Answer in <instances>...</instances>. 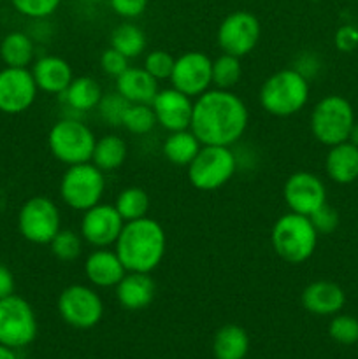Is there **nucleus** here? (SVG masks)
Returning a JSON list of instances; mask_svg holds the SVG:
<instances>
[{
  "instance_id": "obj_17",
  "label": "nucleus",
  "mask_w": 358,
  "mask_h": 359,
  "mask_svg": "<svg viewBox=\"0 0 358 359\" xmlns=\"http://www.w3.org/2000/svg\"><path fill=\"white\" fill-rule=\"evenodd\" d=\"M157 123L164 130L179 132V130H188L192 125L193 116V98L181 93L175 88H165L158 90L157 97L151 102Z\"/></svg>"
},
{
  "instance_id": "obj_24",
  "label": "nucleus",
  "mask_w": 358,
  "mask_h": 359,
  "mask_svg": "<svg viewBox=\"0 0 358 359\" xmlns=\"http://www.w3.org/2000/svg\"><path fill=\"white\" fill-rule=\"evenodd\" d=\"M102 97H104V91H102L100 84L90 76L74 77L69 88L60 95L65 109H70L77 114L95 111L100 104Z\"/></svg>"
},
{
  "instance_id": "obj_16",
  "label": "nucleus",
  "mask_w": 358,
  "mask_h": 359,
  "mask_svg": "<svg viewBox=\"0 0 358 359\" xmlns=\"http://www.w3.org/2000/svg\"><path fill=\"white\" fill-rule=\"evenodd\" d=\"M39 88L28 69L6 67L0 70V112L21 114L34 105Z\"/></svg>"
},
{
  "instance_id": "obj_18",
  "label": "nucleus",
  "mask_w": 358,
  "mask_h": 359,
  "mask_svg": "<svg viewBox=\"0 0 358 359\" xmlns=\"http://www.w3.org/2000/svg\"><path fill=\"white\" fill-rule=\"evenodd\" d=\"M300 304L314 316H336L346 305V293L332 280H314L304 287Z\"/></svg>"
},
{
  "instance_id": "obj_6",
  "label": "nucleus",
  "mask_w": 358,
  "mask_h": 359,
  "mask_svg": "<svg viewBox=\"0 0 358 359\" xmlns=\"http://www.w3.org/2000/svg\"><path fill=\"white\" fill-rule=\"evenodd\" d=\"M354 121V111L346 98L340 95H326L312 107L309 126L319 144L332 147L350 140Z\"/></svg>"
},
{
  "instance_id": "obj_40",
  "label": "nucleus",
  "mask_w": 358,
  "mask_h": 359,
  "mask_svg": "<svg viewBox=\"0 0 358 359\" xmlns=\"http://www.w3.org/2000/svg\"><path fill=\"white\" fill-rule=\"evenodd\" d=\"M114 14L125 20H133V18L142 16L150 0H107Z\"/></svg>"
},
{
  "instance_id": "obj_13",
  "label": "nucleus",
  "mask_w": 358,
  "mask_h": 359,
  "mask_svg": "<svg viewBox=\"0 0 358 359\" xmlns=\"http://www.w3.org/2000/svg\"><path fill=\"white\" fill-rule=\"evenodd\" d=\"M172 88L197 98L213 86V60L202 51H186L178 56L171 74Z\"/></svg>"
},
{
  "instance_id": "obj_14",
  "label": "nucleus",
  "mask_w": 358,
  "mask_h": 359,
  "mask_svg": "<svg viewBox=\"0 0 358 359\" xmlns=\"http://www.w3.org/2000/svg\"><path fill=\"white\" fill-rule=\"evenodd\" d=\"M123 224L125 221L119 216L116 207L100 202L91 209L84 210L79 233L83 241L91 248L107 249L116 244L123 230Z\"/></svg>"
},
{
  "instance_id": "obj_43",
  "label": "nucleus",
  "mask_w": 358,
  "mask_h": 359,
  "mask_svg": "<svg viewBox=\"0 0 358 359\" xmlns=\"http://www.w3.org/2000/svg\"><path fill=\"white\" fill-rule=\"evenodd\" d=\"M14 287H16V283H14L13 272L0 263V300L14 294Z\"/></svg>"
},
{
  "instance_id": "obj_11",
  "label": "nucleus",
  "mask_w": 358,
  "mask_h": 359,
  "mask_svg": "<svg viewBox=\"0 0 358 359\" xmlns=\"http://www.w3.org/2000/svg\"><path fill=\"white\" fill-rule=\"evenodd\" d=\"M60 318L63 323L76 330H90L100 323L104 316V302L100 294L84 284H70L60 293L58 302Z\"/></svg>"
},
{
  "instance_id": "obj_28",
  "label": "nucleus",
  "mask_w": 358,
  "mask_h": 359,
  "mask_svg": "<svg viewBox=\"0 0 358 359\" xmlns=\"http://www.w3.org/2000/svg\"><path fill=\"white\" fill-rule=\"evenodd\" d=\"M128 154L126 142L119 135H104L95 142L91 163L102 172H114L123 167Z\"/></svg>"
},
{
  "instance_id": "obj_22",
  "label": "nucleus",
  "mask_w": 358,
  "mask_h": 359,
  "mask_svg": "<svg viewBox=\"0 0 358 359\" xmlns=\"http://www.w3.org/2000/svg\"><path fill=\"white\" fill-rule=\"evenodd\" d=\"M158 81L144 70V67H128L121 76L116 77V91L130 104H147L158 93Z\"/></svg>"
},
{
  "instance_id": "obj_35",
  "label": "nucleus",
  "mask_w": 358,
  "mask_h": 359,
  "mask_svg": "<svg viewBox=\"0 0 358 359\" xmlns=\"http://www.w3.org/2000/svg\"><path fill=\"white\" fill-rule=\"evenodd\" d=\"M128 105L130 102H126L118 91H114V93H107L102 97L97 111H98V116H100V119L105 123V125L121 126L123 116H125Z\"/></svg>"
},
{
  "instance_id": "obj_8",
  "label": "nucleus",
  "mask_w": 358,
  "mask_h": 359,
  "mask_svg": "<svg viewBox=\"0 0 358 359\" xmlns=\"http://www.w3.org/2000/svg\"><path fill=\"white\" fill-rule=\"evenodd\" d=\"M105 175L91 161L67 167L60 179V198L69 209L84 212L102 202Z\"/></svg>"
},
{
  "instance_id": "obj_25",
  "label": "nucleus",
  "mask_w": 358,
  "mask_h": 359,
  "mask_svg": "<svg viewBox=\"0 0 358 359\" xmlns=\"http://www.w3.org/2000/svg\"><path fill=\"white\" fill-rule=\"evenodd\" d=\"M200 147H202L200 140L188 128L168 133L161 146V153L168 163L175 165V167H188L193 158L199 154Z\"/></svg>"
},
{
  "instance_id": "obj_44",
  "label": "nucleus",
  "mask_w": 358,
  "mask_h": 359,
  "mask_svg": "<svg viewBox=\"0 0 358 359\" xmlns=\"http://www.w3.org/2000/svg\"><path fill=\"white\" fill-rule=\"evenodd\" d=\"M0 359H18L16 353H14V349H11V347H6L0 344Z\"/></svg>"
},
{
  "instance_id": "obj_32",
  "label": "nucleus",
  "mask_w": 358,
  "mask_h": 359,
  "mask_svg": "<svg viewBox=\"0 0 358 359\" xmlns=\"http://www.w3.org/2000/svg\"><path fill=\"white\" fill-rule=\"evenodd\" d=\"M83 237L79 231L76 230H60L56 237L49 242V249L51 255L55 256L58 262L62 263H74L79 259L81 252H83Z\"/></svg>"
},
{
  "instance_id": "obj_34",
  "label": "nucleus",
  "mask_w": 358,
  "mask_h": 359,
  "mask_svg": "<svg viewBox=\"0 0 358 359\" xmlns=\"http://www.w3.org/2000/svg\"><path fill=\"white\" fill-rule=\"evenodd\" d=\"M329 335L340 346L358 344V319L347 314H336L329 325Z\"/></svg>"
},
{
  "instance_id": "obj_39",
  "label": "nucleus",
  "mask_w": 358,
  "mask_h": 359,
  "mask_svg": "<svg viewBox=\"0 0 358 359\" xmlns=\"http://www.w3.org/2000/svg\"><path fill=\"white\" fill-rule=\"evenodd\" d=\"M128 62L130 60L126 58V56H123L121 53H118L116 49H112L111 46H109L100 56V69L105 76L114 77L116 79V77L121 76V74L128 69L130 67Z\"/></svg>"
},
{
  "instance_id": "obj_5",
  "label": "nucleus",
  "mask_w": 358,
  "mask_h": 359,
  "mask_svg": "<svg viewBox=\"0 0 358 359\" xmlns=\"http://www.w3.org/2000/svg\"><path fill=\"white\" fill-rule=\"evenodd\" d=\"M95 142L93 130L79 118L70 116L56 121L48 133V147L53 158L67 167L91 161Z\"/></svg>"
},
{
  "instance_id": "obj_47",
  "label": "nucleus",
  "mask_w": 358,
  "mask_h": 359,
  "mask_svg": "<svg viewBox=\"0 0 358 359\" xmlns=\"http://www.w3.org/2000/svg\"><path fill=\"white\" fill-rule=\"evenodd\" d=\"M0 2H2V0H0Z\"/></svg>"
},
{
  "instance_id": "obj_41",
  "label": "nucleus",
  "mask_w": 358,
  "mask_h": 359,
  "mask_svg": "<svg viewBox=\"0 0 358 359\" xmlns=\"http://www.w3.org/2000/svg\"><path fill=\"white\" fill-rule=\"evenodd\" d=\"M333 44L337 51L340 53H353L358 48V28L353 25H343L337 28L333 35Z\"/></svg>"
},
{
  "instance_id": "obj_46",
  "label": "nucleus",
  "mask_w": 358,
  "mask_h": 359,
  "mask_svg": "<svg viewBox=\"0 0 358 359\" xmlns=\"http://www.w3.org/2000/svg\"><path fill=\"white\" fill-rule=\"evenodd\" d=\"M83 2H88V4H100V2H107V0H83Z\"/></svg>"
},
{
  "instance_id": "obj_30",
  "label": "nucleus",
  "mask_w": 358,
  "mask_h": 359,
  "mask_svg": "<svg viewBox=\"0 0 358 359\" xmlns=\"http://www.w3.org/2000/svg\"><path fill=\"white\" fill-rule=\"evenodd\" d=\"M114 207L126 223V221L146 217L151 207V200L146 189L139 188V186H128V188L121 189L119 195L116 196Z\"/></svg>"
},
{
  "instance_id": "obj_9",
  "label": "nucleus",
  "mask_w": 358,
  "mask_h": 359,
  "mask_svg": "<svg viewBox=\"0 0 358 359\" xmlns=\"http://www.w3.org/2000/svg\"><path fill=\"white\" fill-rule=\"evenodd\" d=\"M18 230L30 244L49 245L62 230V214L58 205L48 196H32L18 212Z\"/></svg>"
},
{
  "instance_id": "obj_45",
  "label": "nucleus",
  "mask_w": 358,
  "mask_h": 359,
  "mask_svg": "<svg viewBox=\"0 0 358 359\" xmlns=\"http://www.w3.org/2000/svg\"><path fill=\"white\" fill-rule=\"evenodd\" d=\"M350 142L354 144V146L358 147V121H354L353 130H351V133H350Z\"/></svg>"
},
{
  "instance_id": "obj_4",
  "label": "nucleus",
  "mask_w": 358,
  "mask_h": 359,
  "mask_svg": "<svg viewBox=\"0 0 358 359\" xmlns=\"http://www.w3.org/2000/svg\"><path fill=\"white\" fill-rule=\"evenodd\" d=\"M318 231L311 219L302 214L290 212L277 217L270 230V244L277 258L290 265H302L307 262L318 245Z\"/></svg>"
},
{
  "instance_id": "obj_19",
  "label": "nucleus",
  "mask_w": 358,
  "mask_h": 359,
  "mask_svg": "<svg viewBox=\"0 0 358 359\" xmlns=\"http://www.w3.org/2000/svg\"><path fill=\"white\" fill-rule=\"evenodd\" d=\"M125 273L126 270L121 259L118 258L116 251H109V248L95 249L84 259V276L93 287H116Z\"/></svg>"
},
{
  "instance_id": "obj_10",
  "label": "nucleus",
  "mask_w": 358,
  "mask_h": 359,
  "mask_svg": "<svg viewBox=\"0 0 358 359\" xmlns=\"http://www.w3.org/2000/svg\"><path fill=\"white\" fill-rule=\"evenodd\" d=\"M37 318L25 298L11 294L0 300V344L11 349L30 346L37 337Z\"/></svg>"
},
{
  "instance_id": "obj_26",
  "label": "nucleus",
  "mask_w": 358,
  "mask_h": 359,
  "mask_svg": "<svg viewBox=\"0 0 358 359\" xmlns=\"http://www.w3.org/2000/svg\"><path fill=\"white\" fill-rule=\"evenodd\" d=\"M249 351V337L242 326L225 325L216 332L213 353L216 359H244Z\"/></svg>"
},
{
  "instance_id": "obj_21",
  "label": "nucleus",
  "mask_w": 358,
  "mask_h": 359,
  "mask_svg": "<svg viewBox=\"0 0 358 359\" xmlns=\"http://www.w3.org/2000/svg\"><path fill=\"white\" fill-rule=\"evenodd\" d=\"M116 300L126 311H142L150 307L157 294V283L151 273L126 272L114 287Z\"/></svg>"
},
{
  "instance_id": "obj_15",
  "label": "nucleus",
  "mask_w": 358,
  "mask_h": 359,
  "mask_svg": "<svg viewBox=\"0 0 358 359\" xmlns=\"http://www.w3.org/2000/svg\"><path fill=\"white\" fill-rule=\"evenodd\" d=\"M283 198L290 212L309 217L326 203L325 182L312 172H295L284 181Z\"/></svg>"
},
{
  "instance_id": "obj_23",
  "label": "nucleus",
  "mask_w": 358,
  "mask_h": 359,
  "mask_svg": "<svg viewBox=\"0 0 358 359\" xmlns=\"http://www.w3.org/2000/svg\"><path fill=\"white\" fill-rule=\"evenodd\" d=\"M325 172L337 184H351L358 179V147L346 142L329 147L325 156Z\"/></svg>"
},
{
  "instance_id": "obj_1",
  "label": "nucleus",
  "mask_w": 358,
  "mask_h": 359,
  "mask_svg": "<svg viewBox=\"0 0 358 359\" xmlns=\"http://www.w3.org/2000/svg\"><path fill=\"white\" fill-rule=\"evenodd\" d=\"M249 125V109L232 90H207L193 100L190 130L202 146L232 147Z\"/></svg>"
},
{
  "instance_id": "obj_27",
  "label": "nucleus",
  "mask_w": 358,
  "mask_h": 359,
  "mask_svg": "<svg viewBox=\"0 0 358 359\" xmlns=\"http://www.w3.org/2000/svg\"><path fill=\"white\" fill-rule=\"evenodd\" d=\"M34 41L25 32H11L0 42V58L6 63V67L27 69L34 63Z\"/></svg>"
},
{
  "instance_id": "obj_38",
  "label": "nucleus",
  "mask_w": 358,
  "mask_h": 359,
  "mask_svg": "<svg viewBox=\"0 0 358 359\" xmlns=\"http://www.w3.org/2000/svg\"><path fill=\"white\" fill-rule=\"evenodd\" d=\"M309 219H311L312 226L318 231V235H330L339 226V212L332 205H329V203H325L316 212H312Z\"/></svg>"
},
{
  "instance_id": "obj_37",
  "label": "nucleus",
  "mask_w": 358,
  "mask_h": 359,
  "mask_svg": "<svg viewBox=\"0 0 358 359\" xmlns=\"http://www.w3.org/2000/svg\"><path fill=\"white\" fill-rule=\"evenodd\" d=\"M62 0H11L14 9L30 20H44L56 13Z\"/></svg>"
},
{
  "instance_id": "obj_20",
  "label": "nucleus",
  "mask_w": 358,
  "mask_h": 359,
  "mask_svg": "<svg viewBox=\"0 0 358 359\" xmlns=\"http://www.w3.org/2000/svg\"><path fill=\"white\" fill-rule=\"evenodd\" d=\"M30 72L39 91H44L48 95H58V97L69 88L74 79L70 63L55 55H46L35 60Z\"/></svg>"
},
{
  "instance_id": "obj_29",
  "label": "nucleus",
  "mask_w": 358,
  "mask_h": 359,
  "mask_svg": "<svg viewBox=\"0 0 358 359\" xmlns=\"http://www.w3.org/2000/svg\"><path fill=\"white\" fill-rule=\"evenodd\" d=\"M111 48L116 49L118 53H121L123 56H126L128 60L137 58V56L142 55L146 51L147 39L146 34L142 32V28H139L133 23H121L111 32Z\"/></svg>"
},
{
  "instance_id": "obj_2",
  "label": "nucleus",
  "mask_w": 358,
  "mask_h": 359,
  "mask_svg": "<svg viewBox=\"0 0 358 359\" xmlns=\"http://www.w3.org/2000/svg\"><path fill=\"white\" fill-rule=\"evenodd\" d=\"M114 251L126 272L151 273L164 262L167 235L157 219L147 216L126 221L114 244Z\"/></svg>"
},
{
  "instance_id": "obj_36",
  "label": "nucleus",
  "mask_w": 358,
  "mask_h": 359,
  "mask_svg": "<svg viewBox=\"0 0 358 359\" xmlns=\"http://www.w3.org/2000/svg\"><path fill=\"white\" fill-rule=\"evenodd\" d=\"M175 58L171 53L164 51V49H153L144 58V70L154 77L157 81L171 79L172 69H174Z\"/></svg>"
},
{
  "instance_id": "obj_3",
  "label": "nucleus",
  "mask_w": 358,
  "mask_h": 359,
  "mask_svg": "<svg viewBox=\"0 0 358 359\" xmlns=\"http://www.w3.org/2000/svg\"><path fill=\"white\" fill-rule=\"evenodd\" d=\"M311 86L293 67L270 74L260 88L258 100L263 111L276 118H290L307 105Z\"/></svg>"
},
{
  "instance_id": "obj_7",
  "label": "nucleus",
  "mask_w": 358,
  "mask_h": 359,
  "mask_svg": "<svg viewBox=\"0 0 358 359\" xmlns=\"http://www.w3.org/2000/svg\"><path fill=\"white\" fill-rule=\"evenodd\" d=\"M188 181L199 191H216L237 172V156L230 147L202 146L188 165Z\"/></svg>"
},
{
  "instance_id": "obj_42",
  "label": "nucleus",
  "mask_w": 358,
  "mask_h": 359,
  "mask_svg": "<svg viewBox=\"0 0 358 359\" xmlns=\"http://www.w3.org/2000/svg\"><path fill=\"white\" fill-rule=\"evenodd\" d=\"M293 69L298 70L305 79L311 81L312 77L318 76L321 65H319V60L316 58L312 53H302V55L297 58V62H295Z\"/></svg>"
},
{
  "instance_id": "obj_12",
  "label": "nucleus",
  "mask_w": 358,
  "mask_h": 359,
  "mask_svg": "<svg viewBox=\"0 0 358 359\" xmlns=\"http://www.w3.org/2000/svg\"><path fill=\"white\" fill-rule=\"evenodd\" d=\"M262 25L249 11H234L221 21L216 32L218 48L232 56L249 55L258 46Z\"/></svg>"
},
{
  "instance_id": "obj_31",
  "label": "nucleus",
  "mask_w": 358,
  "mask_h": 359,
  "mask_svg": "<svg viewBox=\"0 0 358 359\" xmlns=\"http://www.w3.org/2000/svg\"><path fill=\"white\" fill-rule=\"evenodd\" d=\"M242 67L241 58L221 53L213 60V86L218 90H232L241 81Z\"/></svg>"
},
{
  "instance_id": "obj_33",
  "label": "nucleus",
  "mask_w": 358,
  "mask_h": 359,
  "mask_svg": "<svg viewBox=\"0 0 358 359\" xmlns=\"http://www.w3.org/2000/svg\"><path fill=\"white\" fill-rule=\"evenodd\" d=\"M157 116L147 104H130L123 116L121 126L133 135H146L157 126Z\"/></svg>"
}]
</instances>
